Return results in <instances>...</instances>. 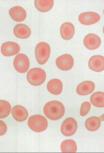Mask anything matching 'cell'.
<instances>
[{
    "instance_id": "5",
    "label": "cell",
    "mask_w": 104,
    "mask_h": 153,
    "mask_svg": "<svg viewBox=\"0 0 104 153\" xmlns=\"http://www.w3.org/2000/svg\"><path fill=\"white\" fill-rule=\"evenodd\" d=\"M13 65L16 71L19 73H26L30 68L29 58L25 54H19L14 59Z\"/></svg>"
},
{
    "instance_id": "18",
    "label": "cell",
    "mask_w": 104,
    "mask_h": 153,
    "mask_svg": "<svg viewBox=\"0 0 104 153\" xmlns=\"http://www.w3.org/2000/svg\"><path fill=\"white\" fill-rule=\"evenodd\" d=\"M100 126V119L97 117H91L87 119L85 122V126L87 130L92 132L98 130Z\"/></svg>"
},
{
    "instance_id": "6",
    "label": "cell",
    "mask_w": 104,
    "mask_h": 153,
    "mask_svg": "<svg viewBox=\"0 0 104 153\" xmlns=\"http://www.w3.org/2000/svg\"><path fill=\"white\" fill-rule=\"evenodd\" d=\"M77 129V123L75 119L68 117L63 121L61 125V132L65 137H71L76 133Z\"/></svg>"
},
{
    "instance_id": "11",
    "label": "cell",
    "mask_w": 104,
    "mask_h": 153,
    "mask_svg": "<svg viewBox=\"0 0 104 153\" xmlns=\"http://www.w3.org/2000/svg\"><path fill=\"white\" fill-rule=\"evenodd\" d=\"M88 66L91 70L95 72L104 71V57L100 55L92 56L89 60Z\"/></svg>"
},
{
    "instance_id": "24",
    "label": "cell",
    "mask_w": 104,
    "mask_h": 153,
    "mask_svg": "<svg viewBox=\"0 0 104 153\" xmlns=\"http://www.w3.org/2000/svg\"><path fill=\"white\" fill-rule=\"evenodd\" d=\"M0 128H1V132L0 135L2 136L4 135L7 131V126L6 123L2 120L0 121Z\"/></svg>"
},
{
    "instance_id": "4",
    "label": "cell",
    "mask_w": 104,
    "mask_h": 153,
    "mask_svg": "<svg viewBox=\"0 0 104 153\" xmlns=\"http://www.w3.org/2000/svg\"><path fill=\"white\" fill-rule=\"evenodd\" d=\"M51 47L48 43L41 42L38 43L35 49V55L38 63L43 65L48 61L51 55Z\"/></svg>"
},
{
    "instance_id": "17",
    "label": "cell",
    "mask_w": 104,
    "mask_h": 153,
    "mask_svg": "<svg viewBox=\"0 0 104 153\" xmlns=\"http://www.w3.org/2000/svg\"><path fill=\"white\" fill-rule=\"evenodd\" d=\"M47 88L51 94L58 95L62 93L63 84L60 79H53L49 81L47 86Z\"/></svg>"
},
{
    "instance_id": "23",
    "label": "cell",
    "mask_w": 104,
    "mask_h": 153,
    "mask_svg": "<svg viewBox=\"0 0 104 153\" xmlns=\"http://www.w3.org/2000/svg\"><path fill=\"white\" fill-rule=\"evenodd\" d=\"M91 104L90 102H84L82 104L80 110V115L85 117L88 114L91 109Z\"/></svg>"
},
{
    "instance_id": "19",
    "label": "cell",
    "mask_w": 104,
    "mask_h": 153,
    "mask_svg": "<svg viewBox=\"0 0 104 153\" xmlns=\"http://www.w3.org/2000/svg\"><path fill=\"white\" fill-rule=\"evenodd\" d=\"M54 4L53 0L35 1V6L36 9L41 12H47L53 8Z\"/></svg>"
},
{
    "instance_id": "25",
    "label": "cell",
    "mask_w": 104,
    "mask_h": 153,
    "mask_svg": "<svg viewBox=\"0 0 104 153\" xmlns=\"http://www.w3.org/2000/svg\"><path fill=\"white\" fill-rule=\"evenodd\" d=\"M100 118L101 121H104V114L101 116L100 117Z\"/></svg>"
},
{
    "instance_id": "1",
    "label": "cell",
    "mask_w": 104,
    "mask_h": 153,
    "mask_svg": "<svg viewBox=\"0 0 104 153\" xmlns=\"http://www.w3.org/2000/svg\"><path fill=\"white\" fill-rule=\"evenodd\" d=\"M43 111L45 116L53 121H57L62 118L65 113V108L61 102L52 101L44 106Z\"/></svg>"
},
{
    "instance_id": "22",
    "label": "cell",
    "mask_w": 104,
    "mask_h": 153,
    "mask_svg": "<svg viewBox=\"0 0 104 153\" xmlns=\"http://www.w3.org/2000/svg\"><path fill=\"white\" fill-rule=\"evenodd\" d=\"M11 106L9 102L4 100L0 101V118H5L11 112Z\"/></svg>"
},
{
    "instance_id": "12",
    "label": "cell",
    "mask_w": 104,
    "mask_h": 153,
    "mask_svg": "<svg viewBox=\"0 0 104 153\" xmlns=\"http://www.w3.org/2000/svg\"><path fill=\"white\" fill-rule=\"evenodd\" d=\"M12 115L15 120L19 122L26 120L28 117V113L27 109L21 105H16L13 108Z\"/></svg>"
},
{
    "instance_id": "16",
    "label": "cell",
    "mask_w": 104,
    "mask_h": 153,
    "mask_svg": "<svg viewBox=\"0 0 104 153\" xmlns=\"http://www.w3.org/2000/svg\"><path fill=\"white\" fill-rule=\"evenodd\" d=\"M14 34L16 37L21 39H26L30 36L31 31L27 25L23 24H18L15 26Z\"/></svg>"
},
{
    "instance_id": "27",
    "label": "cell",
    "mask_w": 104,
    "mask_h": 153,
    "mask_svg": "<svg viewBox=\"0 0 104 153\" xmlns=\"http://www.w3.org/2000/svg\"></svg>"
},
{
    "instance_id": "14",
    "label": "cell",
    "mask_w": 104,
    "mask_h": 153,
    "mask_svg": "<svg viewBox=\"0 0 104 153\" xmlns=\"http://www.w3.org/2000/svg\"><path fill=\"white\" fill-rule=\"evenodd\" d=\"M9 15L14 21L16 22H22L26 19L27 13L25 9L20 6H16L10 8Z\"/></svg>"
},
{
    "instance_id": "20",
    "label": "cell",
    "mask_w": 104,
    "mask_h": 153,
    "mask_svg": "<svg viewBox=\"0 0 104 153\" xmlns=\"http://www.w3.org/2000/svg\"><path fill=\"white\" fill-rule=\"evenodd\" d=\"M92 105L98 108L104 107V92H94L90 98Z\"/></svg>"
},
{
    "instance_id": "8",
    "label": "cell",
    "mask_w": 104,
    "mask_h": 153,
    "mask_svg": "<svg viewBox=\"0 0 104 153\" xmlns=\"http://www.w3.org/2000/svg\"><path fill=\"white\" fill-rule=\"evenodd\" d=\"M79 22L82 25H90L95 24L100 20V16L98 13L93 12H87L79 15Z\"/></svg>"
},
{
    "instance_id": "7",
    "label": "cell",
    "mask_w": 104,
    "mask_h": 153,
    "mask_svg": "<svg viewBox=\"0 0 104 153\" xmlns=\"http://www.w3.org/2000/svg\"><path fill=\"white\" fill-rule=\"evenodd\" d=\"M56 65L58 68L62 71H68L73 68L74 60L70 54H64L56 59Z\"/></svg>"
},
{
    "instance_id": "10",
    "label": "cell",
    "mask_w": 104,
    "mask_h": 153,
    "mask_svg": "<svg viewBox=\"0 0 104 153\" xmlns=\"http://www.w3.org/2000/svg\"><path fill=\"white\" fill-rule=\"evenodd\" d=\"M84 44L88 49L94 50L98 48L101 43V40L97 35L93 33L88 34L84 39Z\"/></svg>"
},
{
    "instance_id": "13",
    "label": "cell",
    "mask_w": 104,
    "mask_h": 153,
    "mask_svg": "<svg viewBox=\"0 0 104 153\" xmlns=\"http://www.w3.org/2000/svg\"><path fill=\"white\" fill-rule=\"evenodd\" d=\"M95 89V84L91 81H85L77 86L76 92L79 95L86 96L91 94Z\"/></svg>"
},
{
    "instance_id": "15",
    "label": "cell",
    "mask_w": 104,
    "mask_h": 153,
    "mask_svg": "<svg viewBox=\"0 0 104 153\" xmlns=\"http://www.w3.org/2000/svg\"><path fill=\"white\" fill-rule=\"evenodd\" d=\"M60 35L63 39L70 40L75 34V29L74 25L70 22L63 23L60 27Z\"/></svg>"
},
{
    "instance_id": "3",
    "label": "cell",
    "mask_w": 104,
    "mask_h": 153,
    "mask_svg": "<svg viewBox=\"0 0 104 153\" xmlns=\"http://www.w3.org/2000/svg\"><path fill=\"white\" fill-rule=\"evenodd\" d=\"M28 126L33 131L41 132L46 130L48 126L47 119L41 115H34L28 119Z\"/></svg>"
},
{
    "instance_id": "9",
    "label": "cell",
    "mask_w": 104,
    "mask_h": 153,
    "mask_svg": "<svg viewBox=\"0 0 104 153\" xmlns=\"http://www.w3.org/2000/svg\"><path fill=\"white\" fill-rule=\"evenodd\" d=\"M20 47L19 44L13 42H4L1 47V53L3 56L10 57L16 55L20 52Z\"/></svg>"
},
{
    "instance_id": "26",
    "label": "cell",
    "mask_w": 104,
    "mask_h": 153,
    "mask_svg": "<svg viewBox=\"0 0 104 153\" xmlns=\"http://www.w3.org/2000/svg\"><path fill=\"white\" fill-rule=\"evenodd\" d=\"M103 33H104V26L103 27Z\"/></svg>"
},
{
    "instance_id": "2",
    "label": "cell",
    "mask_w": 104,
    "mask_h": 153,
    "mask_svg": "<svg viewBox=\"0 0 104 153\" xmlns=\"http://www.w3.org/2000/svg\"><path fill=\"white\" fill-rule=\"evenodd\" d=\"M46 78L45 71L41 68H33L30 70L27 73V81L32 85H41L45 82Z\"/></svg>"
},
{
    "instance_id": "21",
    "label": "cell",
    "mask_w": 104,
    "mask_h": 153,
    "mask_svg": "<svg viewBox=\"0 0 104 153\" xmlns=\"http://www.w3.org/2000/svg\"><path fill=\"white\" fill-rule=\"evenodd\" d=\"M61 151L62 152H76L77 148L76 142L74 140H67L61 143Z\"/></svg>"
}]
</instances>
